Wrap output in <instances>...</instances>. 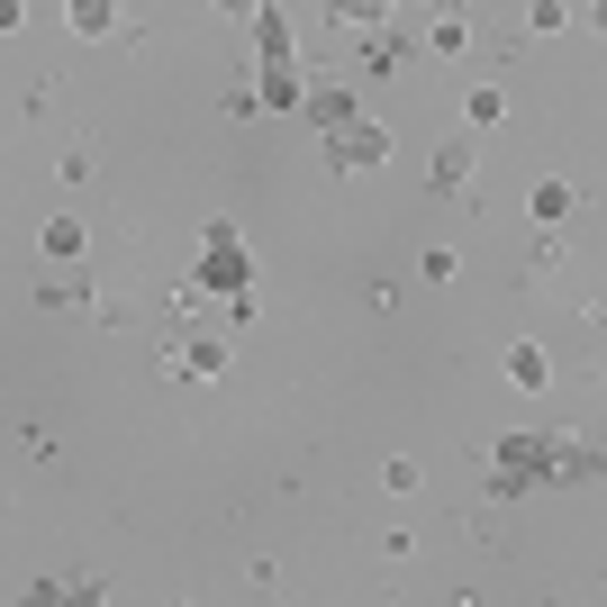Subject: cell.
Segmentation results:
<instances>
[{
    "label": "cell",
    "instance_id": "6da1fadb",
    "mask_svg": "<svg viewBox=\"0 0 607 607\" xmlns=\"http://www.w3.org/2000/svg\"><path fill=\"white\" fill-rule=\"evenodd\" d=\"M199 282L227 291V300H245V245H236V227H209V263H199Z\"/></svg>",
    "mask_w": 607,
    "mask_h": 607
},
{
    "label": "cell",
    "instance_id": "3957f363",
    "mask_svg": "<svg viewBox=\"0 0 607 607\" xmlns=\"http://www.w3.org/2000/svg\"><path fill=\"white\" fill-rule=\"evenodd\" d=\"M109 19H118V0H74V28H82V37H100Z\"/></svg>",
    "mask_w": 607,
    "mask_h": 607
},
{
    "label": "cell",
    "instance_id": "7a4b0ae2",
    "mask_svg": "<svg viewBox=\"0 0 607 607\" xmlns=\"http://www.w3.org/2000/svg\"><path fill=\"white\" fill-rule=\"evenodd\" d=\"M508 381H517V390H545V354L517 345V354H508Z\"/></svg>",
    "mask_w": 607,
    "mask_h": 607
}]
</instances>
